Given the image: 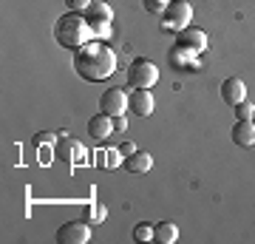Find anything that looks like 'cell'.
Returning a JSON list of instances; mask_svg holds the SVG:
<instances>
[{
	"instance_id": "ba28073f",
	"label": "cell",
	"mask_w": 255,
	"mask_h": 244,
	"mask_svg": "<svg viewBox=\"0 0 255 244\" xmlns=\"http://www.w3.org/2000/svg\"><path fill=\"white\" fill-rule=\"evenodd\" d=\"M221 100L227 102V105H233V108H236L238 102H244V100H247V85H244V80L230 77V80L221 82Z\"/></svg>"
},
{
	"instance_id": "cb8c5ba5",
	"label": "cell",
	"mask_w": 255,
	"mask_h": 244,
	"mask_svg": "<svg viewBox=\"0 0 255 244\" xmlns=\"http://www.w3.org/2000/svg\"><path fill=\"white\" fill-rule=\"evenodd\" d=\"M125 128H128V119L125 117H114V131H119V134H122Z\"/></svg>"
},
{
	"instance_id": "9c48e42d",
	"label": "cell",
	"mask_w": 255,
	"mask_h": 244,
	"mask_svg": "<svg viewBox=\"0 0 255 244\" xmlns=\"http://www.w3.org/2000/svg\"><path fill=\"white\" fill-rule=\"evenodd\" d=\"M114 134V117H108V114H97V117L88 119V136H91L94 142H102V139H108V136Z\"/></svg>"
},
{
	"instance_id": "5b68a950",
	"label": "cell",
	"mask_w": 255,
	"mask_h": 244,
	"mask_svg": "<svg viewBox=\"0 0 255 244\" xmlns=\"http://www.w3.org/2000/svg\"><path fill=\"white\" fill-rule=\"evenodd\" d=\"M128 108H130V97H128L122 88L102 91V97H100V111L102 114H108V117H122Z\"/></svg>"
},
{
	"instance_id": "8fae6325",
	"label": "cell",
	"mask_w": 255,
	"mask_h": 244,
	"mask_svg": "<svg viewBox=\"0 0 255 244\" xmlns=\"http://www.w3.org/2000/svg\"><path fill=\"white\" fill-rule=\"evenodd\" d=\"M233 142L241 148H253L255 145V122L253 119H238L233 125Z\"/></svg>"
},
{
	"instance_id": "e0dca14e",
	"label": "cell",
	"mask_w": 255,
	"mask_h": 244,
	"mask_svg": "<svg viewBox=\"0 0 255 244\" xmlns=\"http://www.w3.org/2000/svg\"><path fill=\"white\" fill-rule=\"evenodd\" d=\"M82 219L88 222V225H102L105 219H108V210H105V205H85V213H82Z\"/></svg>"
},
{
	"instance_id": "603a6c76",
	"label": "cell",
	"mask_w": 255,
	"mask_h": 244,
	"mask_svg": "<svg viewBox=\"0 0 255 244\" xmlns=\"http://www.w3.org/2000/svg\"><path fill=\"white\" fill-rule=\"evenodd\" d=\"M119 154H122V156L136 154V145H133V142H122V145H119Z\"/></svg>"
},
{
	"instance_id": "44dd1931",
	"label": "cell",
	"mask_w": 255,
	"mask_h": 244,
	"mask_svg": "<svg viewBox=\"0 0 255 244\" xmlns=\"http://www.w3.org/2000/svg\"><path fill=\"white\" fill-rule=\"evenodd\" d=\"M236 117L238 119H253L255 117V105H253V102H238V105H236Z\"/></svg>"
},
{
	"instance_id": "d6986e66",
	"label": "cell",
	"mask_w": 255,
	"mask_h": 244,
	"mask_svg": "<svg viewBox=\"0 0 255 244\" xmlns=\"http://www.w3.org/2000/svg\"><path fill=\"white\" fill-rule=\"evenodd\" d=\"M142 3H145V9L150 11V14H159V17H162L164 11L170 9L173 0H142Z\"/></svg>"
},
{
	"instance_id": "3957f363",
	"label": "cell",
	"mask_w": 255,
	"mask_h": 244,
	"mask_svg": "<svg viewBox=\"0 0 255 244\" xmlns=\"http://www.w3.org/2000/svg\"><path fill=\"white\" fill-rule=\"evenodd\" d=\"M156 80H159V68H156L153 60H133V65L128 68V82L130 88H153Z\"/></svg>"
},
{
	"instance_id": "7402d4cb",
	"label": "cell",
	"mask_w": 255,
	"mask_h": 244,
	"mask_svg": "<svg viewBox=\"0 0 255 244\" xmlns=\"http://www.w3.org/2000/svg\"><path fill=\"white\" fill-rule=\"evenodd\" d=\"M91 3H94V0H65V6H68V11H80V14H85Z\"/></svg>"
},
{
	"instance_id": "8992f818",
	"label": "cell",
	"mask_w": 255,
	"mask_h": 244,
	"mask_svg": "<svg viewBox=\"0 0 255 244\" xmlns=\"http://www.w3.org/2000/svg\"><path fill=\"white\" fill-rule=\"evenodd\" d=\"M57 242L60 244H88L91 242V225L82 219V222H65L57 230Z\"/></svg>"
},
{
	"instance_id": "4fadbf2b",
	"label": "cell",
	"mask_w": 255,
	"mask_h": 244,
	"mask_svg": "<svg viewBox=\"0 0 255 244\" xmlns=\"http://www.w3.org/2000/svg\"><path fill=\"white\" fill-rule=\"evenodd\" d=\"M170 63H173L176 68H187V65H190L193 71H196V68H199V54L190 51V48H184V45H173V51H170Z\"/></svg>"
},
{
	"instance_id": "30bf717a",
	"label": "cell",
	"mask_w": 255,
	"mask_h": 244,
	"mask_svg": "<svg viewBox=\"0 0 255 244\" xmlns=\"http://www.w3.org/2000/svg\"><path fill=\"white\" fill-rule=\"evenodd\" d=\"M153 108H156V102H153L150 88H136L133 94H130V111H133V114H139V117H150Z\"/></svg>"
},
{
	"instance_id": "6da1fadb",
	"label": "cell",
	"mask_w": 255,
	"mask_h": 244,
	"mask_svg": "<svg viewBox=\"0 0 255 244\" xmlns=\"http://www.w3.org/2000/svg\"><path fill=\"white\" fill-rule=\"evenodd\" d=\"M74 71L88 82H102L117 71V54L102 40H91L74 51Z\"/></svg>"
},
{
	"instance_id": "9a60e30c",
	"label": "cell",
	"mask_w": 255,
	"mask_h": 244,
	"mask_svg": "<svg viewBox=\"0 0 255 244\" xmlns=\"http://www.w3.org/2000/svg\"><path fill=\"white\" fill-rule=\"evenodd\" d=\"M153 242L156 244H176L179 242V227H176L173 222L153 225Z\"/></svg>"
},
{
	"instance_id": "d4e9b609",
	"label": "cell",
	"mask_w": 255,
	"mask_h": 244,
	"mask_svg": "<svg viewBox=\"0 0 255 244\" xmlns=\"http://www.w3.org/2000/svg\"><path fill=\"white\" fill-rule=\"evenodd\" d=\"M253 122H255V117H253Z\"/></svg>"
},
{
	"instance_id": "2e32d148",
	"label": "cell",
	"mask_w": 255,
	"mask_h": 244,
	"mask_svg": "<svg viewBox=\"0 0 255 244\" xmlns=\"http://www.w3.org/2000/svg\"><path fill=\"white\" fill-rule=\"evenodd\" d=\"M85 17L91 20V23H97V20H111L114 11H111V6L105 0H94L91 6H88V11H85Z\"/></svg>"
},
{
	"instance_id": "7a4b0ae2",
	"label": "cell",
	"mask_w": 255,
	"mask_h": 244,
	"mask_svg": "<svg viewBox=\"0 0 255 244\" xmlns=\"http://www.w3.org/2000/svg\"><path fill=\"white\" fill-rule=\"evenodd\" d=\"M54 37L57 43L68 48V51H80L85 43L94 40V28H91V20L80 14V11H68L54 23Z\"/></svg>"
},
{
	"instance_id": "ffe728a7",
	"label": "cell",
	"mask_w": 255,
	"mask_h": 244,
	"mask_svg": "<svg viewBox=\"0 0 255 244\" xmlns=\"http://www.w3.org/2000/svg\"><path fill=\"white\" fill-rule=\"evenodd\" d=\"M133 239L136 242H153V225H147V222L136 225L133 227Z\"/></svg>"
},
{
	"instance_id": "52a82bcc",
	"label": "cell",
	"mask_w": 255,
	"mask_h": 244,
	"mask_svg": "<svg viewBox=\"0 0 255 244\" xmlns=\"http://www.w3.org/2000/svg\"><path fill=\"white\" fill-rule=\"evenodd\" d=\"M176 45H184V48H190V51L201 54V51H204V48L210 45V40H207V34H204L201 28L187 26L184 31H179V40H176Z\"/></svg>"
},
{
	"instance_id": "7c38bea8",
	"label": "cell",
	"mask_w": 255,
	"mask_h": 244,
	"mask_svg": "<svg viewBox=\"0 0 255 244\" xmlns=\"http://www.w3.org/2000/svg\"><path fill=\"white\" fill-rule=\"evenodd\" d=\"M125 171L128 173H147L150 168H153V156L147 154V151H136V154H130V156H125Z\"/></svg>"
},
{
	"instance_id": "277c9868",
	"label": "cell",
	"mask_w": 255,
	"mask_h": 244,
	"mask_svg": "<svg viewBox=\"0 0 255 244\" xmlns=\"http://www.w3.org/2000/svg\"><path fill=\"white\" fill-rule=\"evenodd\" d=\"M193 20V6L187 3V0H173L170 3V9L162 14V26L167 28V31H184V28L190 26Z\"/></svg>"
},
{
	"instance_id": "ac0fdd59",
	"label": "cell",
	"mask_w": 255,
	"mask_h": 244,
	"mask_svg": "<svg viewBox=\"0 0 255 244\" xmlns=\"http://www.w3.org/2000/svg\"><path fill=\"white\" fill-rule=\"evenodd\" d=\"M91 28H94V40H108L111 34H114V26H111V20H97V23H91Z\"/></svg>"
},
{
	"instance_id": "5bb4252c",
	"label": "cell",
	"mask_w": 255,
	"mask_h": 244,
	"mask_svg": "<svg viewBox=\"0 0 255 244\" xmlns=\"http://www.w3.org/2000/svg\"><path fill=\"white\" fill-rule=\"evenodd\" d=\"M57 156H60V159H65L68 165H77V162H82L85 151H82L80 142H74V139H68V136H65L63 142H60V151H57Z\"/></svg>"
}]
</instances>
